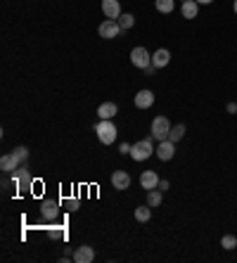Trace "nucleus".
I'll list each match as a JSON object with an SVG mask.
<instances>
[{"mask_svg": "<svg viewBox=\"0 0 237 263\" xmlns=\"http://www.w3.org/2000/svg\"><path fill=\"white\" fill-rule=\"evenodd\" d=\"M183 138H185V126H183V124L173 126L171 133H168V140H171V142H178V140H183Z\"/></svg>", "mask_w": 237, "mask_h": 263, "instance_id": "obj_20", "label": "nucleus"}, {"mask_svg": "<svg viewBox=\"0 0 237 263\" xmlns=\"http://www.w3.org/2000/svg\"><path fill=\"white\" fill-rule=\"evenodd\" d=\"M171 128H173V126H171V121H168L166 116H154L152 128H150L152 138L159 140V142H161V140H168V133H171Z\"/></svg>", "mask_w": 237, "mask_h": 263, "instance_id": "obj_2", "label": "nucleus"}, {"mask_svg": "<svg viewBox=\"0 0 237 263\" xmlns=\"http://www.w3.org/2000/svg\"><path fill=\"white\" fill-rule=\"evenodd\" d=\"M116 112H118V107L114 102H104V104H100V109H97V116H100V119H114Z\"/></svg>", "mask_w": 237, "mask_h": 263, "instance_id": "obj_16", "label": "nucleus"}, {"mask_svg": "<svg viewBox=\"0 0 237 263\" xmlns=\"http://www.w3.org/2000/svg\"><path fill=\"white\" fill-rule=\"evenodd\" d=\"M232 10H235V15H237V0H235V5H232Z\"/></svg>", "mask_w": 237, "mask_h": 263, "instance_id": "obj_29", "label": "nucleus"}, {"mask_svg": "<svg viewBox=\"0 0 237 263\" xmlns=\"http://www.w3.org/2000/svg\"><path fill=\"white\" fill-rule=\"evenodd\" d=\"M131 147H133V145H128V142H124V145L118 147V152H121V154H131Z\"/></svg>", "mask_w": 237, "mask_h": 263, "instance_id": "obj_25", "label": "nucleus"}, {"mask_svg": "<svg viewBox=\"0 0 237 263\" xmlns=\"http://www.w3.org/2000/svg\"><path fill=\"white\" fill-rule=\"evenodd\" d=\"M161 190H157V187H154V190H147V204H150V206H159V204H161Z\"/></svg>", "mask_w": 237, "mask_h": 263, "instance_id": "obj_19", "label": "nucleus"}, {"mask_svg": "<svg viewBox=\"0 0 237 263\" xmlns=\"http://www.w3.org/2000/svg\"><path fill=\"white\" fill-rule=\"evenodd\" d=\"M221 247L223 249H237V237H235V235H223V237H221Z\"/></svg>", "mask_w": 237, "mask_h": 263, "instance_id": "obj_23", "label": "nucleus"}, {"mask_svg": "<svg viewBox=\"0 0 237 263\" xmlns=\"http://www.w3.org/2000/svg\"><path fill=\"white\" fill-rule=\"evenodd\" d=\"M12 180L17 183V187H19V190H26V187H29V183H31V178H29V171H26V169H17L15 173H12Z\"/></svg>", "mask_w": 237, "mask_h": 263, "instance_id": "obj_14", "label": "nucleus"}, {"mask_svg": "<svg viewBox=\"0 0 237 263\" xmlns=\"http://www.w3.org/2000/svg\"><path fill=\"white\" fill-rule=\"evenodd\" d=\"M19 164H22V159H19L15 152H10V154H3V159H0V169L5 171V173H15V171L19 169Z\"/></svg>", "mask_w": 237, "mask_h": 263, "instance_id": "obj_7", "label": "nucleus"}, {"mask_svg": "<svg viewBox=\"0 0 237 263\" xmlns=\"http://www.w3.org/2000/svg\"><path fill=\"white\" fill-rule=\"evenodd\" d=\"M95 133H97V138L102 145H111V142H116V126L111 124V119H100V124L95 126Z\"/></svg>", "mask_w": 237, "mask_h": 263, "instance_id": "obj_1", "label": "nucleus"}, {"mask_svg": "<svg viewBox=\"0 0 237 263\" xmlns=\"http://www.w3.org/2000/svg\"><path fill=\"white\" fill-rule=\"evenodd\" d=\"M154 5H157V10H159V12H164V15L173 12V8H175L173 0H154Z\"/></svg>", "mask_w": 237, "mask_h": 263, "instance_id": "obj_22", "label": "nucleus"}, {"mask_svg": "<svg viewBox=\"0 0 237 263\" xmlns=\"http://www.w3.org/2000/svg\"><path fill=\"white\" fill-rule=\"evenodd\" d=\"M140 185H142V190H154V187L159 185V176L154 173V171H142Z\"/></svg>", "mask_w": 237, "mask_h": 263, "instance_id": "obj_12", "label": "nucleus"}, {"mask_svg": "<svg viewBox=\"0 0 237 263\" xmlns=\"http://www.w3.org/2000/svg\"><path fill=\"white\" fill-rule=\"evenodd\" d=\"M15 154L22 159V162H26V156H29V152H26V147H17L15 149Z\"/></svg>", "mask_w": 237, "mask_h": 263, "instance_id": "obj_24", "label": "nucleus"}, {"mask_svg": "<svg viewBox=\"0 0 237 263\" xmlns=\"http://www.w3.org/2000/svg\"><path fill=\"white\" fill-rule=\"evenodd\" d=\"M131 62H133V67H138V69H147L152 64V55L147 52V47H133V50H131Z\"/></svg>", "mask_w": 237, "mask_h": 263, "instance_id": "obj_4", "label": "nucleus"}, {"mask_svg": "<svg viewBox=\"0 0 237 263\" xmlns=\"http://www.w3.org/2000/svg\"><path fill=\"white\" fill-rule=\"evenodd\" d=\"M183 3H185V0H183Z\"/></svg>", "mask_w": 237, "mask_h": 263, "instance_id": "obj_30", "label": "nucleus"}, {"mask_svg": "<svg viewBox=\"0 0 237 263\" xmlns=\"http://www.w3.org/2000/svg\"><path fill=\"white\" fill-rule=\"evenodd\" d=\"M116 22H118V26H121V31H128V29H133L135 17H133V15H121Z\"/></svg>", "mask_w": 237, "mask_h": 263, "instance_id": "obj_21", "label": "nucleus"}, {"mask_svg": "<svg viewBox=\"0 0 237 263\" xmlns=\"http://www.w3.org/2000/svg\"><path fill=\"white\" fill-rule=\"evenodd\" d=\"M118 31H121V26H118L116 19H104V22L100 24V29H97V33H100V38H107V40L116 38Z\"/></svg>", "mask_w": 237, "mask_h": 263, "instance_id": "obj_5", "label": "nucleus"}, {"mask_svg": "<svg viewBox=\"0 0 237 263\" xmlns=\"http://www.w3.org/2000/svg\"><path fill=\"white\" fill-rule=\"evenodd\" d=\"M197 12H199L197 0H185V3H183V17H185V19H195Z\"/></svg>", "mask_w": 237, "mask_h": 263, "instance_id": "obj_15", "label": "nucleus"}, {"mask_svg": "<svg viewBox=\"0 0 237 263\" xmlns=\"http://www.w3.org/2000/svg\"><path fill=\"white\" fill-rule=\"evenodd\" d=\"M157 190H161V192H166V190H168V180H159Z\"/></svg>", "mask_w": 237, "mask_h": 263, "instance_id": "obj_26", "label": "nucleus"}, {"mask_svg": "<svg viewBox=\"0 0 237 263\" xmlns=\"http://www.w3.org/2000/svg\"><path fill=\"white\" fill-rule=\"evenodd\" d=\"M154 104V93L152 90H140L135 95V107L138 109H150Z\"/></svg>", "mask_w": 237, "mask_h": 263, "instance_id": "obj_11", "label": "nucleus"}, {"mask_svg": "<svg viewBox=\"0 0 237 263\" xmlns=\"http://www.w3.org/2000/svg\"><path fill=\"white\" fill-rule=\"evenodd\" d=\"M152 154H154V147H152L150 138L138 140V142H133V147H131V156H133L135 162H145V159H150Z\"/></svg>", "mask_w": 237, "mask_h": 263, "instance_id": "obj_3", "label": "nucleus"}, {"mask_svg": "<svg viewBox=\"0 0 237 263\" xmlns=\"http://www.w3.org/2000/svg\"><path fill=\"white\" fill-rule=\"evenodd\" d=\"M135 218H138L140 223H147V221L152 218V209H150V204H147V206H138V209H135Z\"/></svg>", "mask_w": 237, "mask_h": 263, "instance_id": "obj_18", "label": "nucleus"}, {"mask_svg": "<svg viewBox=\"0 0 237 263\" xmlns=\"http://www.w3.org/2000/svg\"><path fill=\"white\" fill-rule=\"evenodd\" d=\"M157 156L161 159V162H171L175 156V142H171V140H161L157 147Z\"/></svg>", "mask_w": 237, "mask_h": 263, "instance_id": "obj_6", "label": "nucleus"}, {"mask_svg": "<svg viewBox=\"0 0 237 263\" xmlns=\"http://www.w3.org/2000/svg\"><path fill=\"white\" fill-rule=\"evenodd\" d=\"M111 185L116 190H128L131 187V173L128 171H114L111 173Z\"/></svg>", "mask_w": 237, "mask_h": 263, "instance_id": "obj_8", "label": "nucleus"}, {"mask_svg": "<svg viewBox=\"0 0 237 263\" xmlns=\"http://www.w3.org/2000/svg\"><path fill=\"white\" fill-rule=\"evenodd\" d=\"M168 62H171V52H168L166 47H159L157 52L152 55V64H154L157 69H164Z\"/></svg>", "mask_w": 237, "mask_h": 263, "instance_id": "obj_13", "label": "nucleus"}, {"mask_svg": "<svg viewBox=\"0 0 237 263\" xmlns=\"http://www.w3.org/2000/svg\"><path fill=\"white\" fill-rule=\"evenodd\" d=\"M197 3H199V5H211L213 0H197Z\"/></svg>", "mask_w": 237, "mask_h": 263, "instance_id": "obj_28", "label": "nucleus"}, {"mask_svg": "<svg viewBox=\"0 0 237 263\" xmlns=\"http://www.w3.org/2000/svg\"><path fill=\"white\" fill-rule=\"evenodd\" d=\"M71 258H74L76 263H90L95 258V251H93V247L83 244V247H76V251L71 254Z\"/></svg>", "mask_w": 237, "mask_h": 263, "instance_id": "obj_9", "label": "nucleus"}, {"mask_svg": "<svg viewBox=\"0 0 237 263\" xmlns=\"http://www.w3.org/2000/svg\"><path fill=\"white\" fill-rule=\"evenodd\" d=\"M228 112H230V114H235V112H237V104H232V102H230V104H228Z\"/></svg>", "mask_w": 237, "mask_h": 263, "instance_id": "obj_27", "label": "nucleus"}, {"mask_svg": "<svg viewBox=\"0 0 237 263\" xmlns=\"http://www.w3.org/2000/svg\"><path fill=\"white\" fill-rule=\"evenodd\" d=\"M60 214V206H57V201H43V216L45 218H55Z\"/></svg>", "mask_w": 237, "mask_h": 263, "instance_id": "obj_17", "label": "nucleus"}, {"mask_svg": "<svg viewBox=\"0 0 237 263\" xmlns=\"http://www.w3.org/2000/svg\"><path fill=\"white\" fill-rule=\"evenodd\" d=\"M102 12L107 19H118V17H121V5H118V0H102Z\"/></svg>", "mask_w": 237, "mask_h": 263, "instance_id": "obj_10", "label": "nucleus"}]
</instances>
